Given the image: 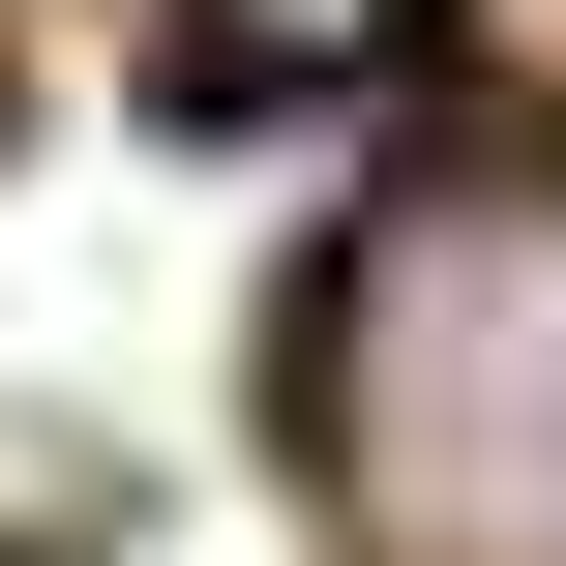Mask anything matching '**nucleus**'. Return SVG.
Returning <instances> with one entry per match:
<instances>
[{
	"instance_id": "obj_1",
	"label": "nucleus",
	"mask_w": 566,
	"mask_h": 566,
	"mask_svg": "<svg viewBox=\"0 0 566 566\" xmlns=\"http://www.w3.org/2000/svg\"><path fill=\"white\" fill-rule=\"evenodd\" d=\"M298 448L388 566H537L566 537V179H418L328 269Z\"/></svg>"
},
{
	"instance_id": "obj_2",
	"label": "nucleus",
	"mask_w": 566,
	"mask_h": 566,
	"mask_svg": "<svg viewBox=\"0 0 566 566\" xmlns=\"http://www.w3.org/2000/svg\"><path fill=\"white\" fill-rule=\"evenodd\" d=\"M448 0H209V90H358V60H418Z\"/></svg>"
}]
</instances>
